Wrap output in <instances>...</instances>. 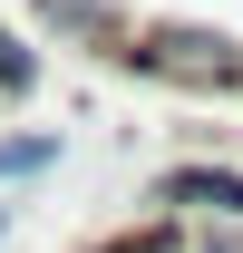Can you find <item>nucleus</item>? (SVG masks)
Returning a JSON list of instances; mask_svg holds the SVG:
<instances>
[{"mask_svg":"<svg viewBox=\"0 0 243 253\" xmlns=\"http://www.w3.org/2000/svg\"><path fill=\"white\" fill-rule=\"evenodd\" d=\"M136 59L165 68V78H214V88H243V59L224 49V39H204V30H165V39H146Z\"/></svg>","mask_w":243,"mask_h":253,"instance_id":"1","label":"nucleus"},{"mask_svg":"<svg viewBox=\"0 0 243 253\" xmlns=\"http://www.w3.org/2000/svg\"><path fill=\"white\" fill-rule=\"evenodd\" d=\"M165 205H185V214H243V175L185 166V175H165Z\"/></svg>","mask_w":243,"mask_h":253,"instance_id":"2","label":"nucleus"},{"mask_svg":"<svg viewBox=\"0 0 243 253\" xmlns=\"http://www.w3.org/2000/svg\"><path fill=\"white\" fill-rule=\"evenodd\" d=\"M59 156V146H49V136H10V146H0V175H39V166Z\"/></svg>","mask_w":243,"mask_h":253,"instance_id":"3","label":"nucleus"},{"mask_svg":"<svg viewBox=\"0 0 243 253\" xmlns=\"http://www.w3.org/2000/svg\"><path fill=\"white\" fill-rule=\"evenodd\" d=\"M0 88H10V97L30 88V49H20V39H0Z\"/></svg>","mask_w":243,"mask_h":253,"instance_id":"4","label":"nucleus"},{"mask_svg":"<svg viewBox=\"0 0 243 253\" xmlns=\"http://www.w3.org/2000/svg\"><path fill=\"white\" fill-rule=\"evenodd\" d=\"M49 20H97V0H49Z\"/></svg>","mask_w":243,"mask_h":253,"instance_id":"5","label":"nucleus"},{"mask_svg":"<svg viewBox=\"0 0 243 253\" xmlns=\"http://www.w3.org/2000/svg\"><path fill=\"white\" fill-rule=\"evenodd\" d=\"M204 253H243V244H234V234H214V244H204Z\"/></svg>","mask_w":243,"mask_h":253,"instance_id":"6","label":"nucleus"}]
</instances>
